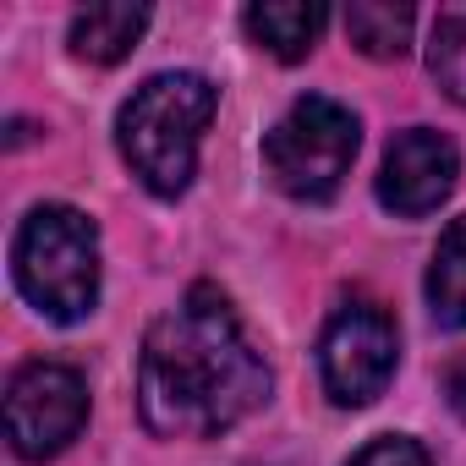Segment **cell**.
Wrapping results in <instances>:
<instances>
[{"mask_svg": "<svg viewBox=\"0 0 466 466\" xmlns=\"http://www.w3.org/2000/svg\"><path fill=\"white\" fill-rule=\"evenodd\" d=\"M269 362L214 286H192L181 308L154 319L143 335L137 411L159 439H219L269 400Z\"/></svg>", "mask_w": 466, "mask_h": 466, "instance_id": "1", "label": "cell"}, {"mask_svg": "<svg viewBox=\"0 0 466 466\" xmlns=\"http://www.w3.org/2000/svg\"><path fill=\"white\" fill-rule=\"evenodd\" d=\"M214 110H219V88L203 72H159L121 105L116 116L121 159L154 198H181L192 187L198 148Z\"/></svg>", "mask_w": 466, "mask_h": 466, "instance_id": "2", "label": "cell"}, {"mask_svg": "<svg viewBox=\"0 0 466 466\" xmlns=\"http://www.w3.org/2000/svg\"><path fill=\"white\" fill-rule=\"evenodd\" d=\"M17 291L56 324H77L99 308V230L72 203H39L12 237Z\"/></svg>", "mask_w": 466, "mask_h": 466, "instance_id": "3", "label": "cell"}, {"mask_svg": "<svg viewBox=\"0 0 466 466\" xmlns=\"http://www.w3.org/2000/svg\"><path fill=\"white\" fill-rule=\"evenodd\" d=\"M357 143H362V127L346 105L324 99V94H308L297 99L275 132L264 137V170L269 181L297 198V203H329L357 159Z\"/></svg>", "mask_w": 466, "mask_h": 466, "instance_id": "4", "label": "cell"}, {"mask_svg": "<svg viewBox=\"0 0 466 466\" xmlns=\"http://www.w3.org/2000/svg\"><path fill=\"white\" fill-rule=\"evenodd\" d=\"M400 362V335L395 319L379 302H340L319 335V373H324V395L335 406H368L384 395V384L395 379Z\"/></svg>", "mask_w": 466, "mask_h": 466, "instance_id": "5", "label": "cell"}, {"mask_svg": "<svg viewBox=\"0 0 466 466\" xmlns=\"http://www.w3.org/2000/svg\"><path fill=\"white\" fill-rule=\"evenodd\" d=\"M88 422V379L66 362H23L6 384V439L23 461L61 455Z\"/></svg>", "mask_w": 466, "mask_h": 466, "instance_id": "6", "label": "cell"}, {"mask_svg": "<svg viewBox=\"0 0 466 466\" xmlns=\"http://www.w3.org/2000/svg\"><path fill=\"white\" fill-rule=\"evenodd\" d=\"M455 176H461V154L444 132L433 127H406L390 148H384V165H379V203L400 219H422L433 214L450 192H455Z\"/></svg>", "mask_w": 466, "mask_h": 466, "instance_id": "7", "label": "cell"}, {"mask_svg": "<svg viewBox=\"0 0 466 466\" xmlns=\"http://www.w3.org/2000/svg\"><path fill=\"white\" fill-rule=\"evenodd\" d=\"M329 12L319 6V0H264V6H248L242 12V28L258 50H269L275 61H308V50L319 45Z\"/></svg>", "mask_w": 466, "mask_h": 466, "instance_id": "8", "label": "cell"}, {"mask_svg": "<svg viewBox=\"0 0 466 466\" xmlns=\"http://www.w3.org/2000/svg\"><path fill=\"white\" fill-rule=\"evenodd\" d=\"M148 28V6H88L72 17V56L88 66H116L132 56V45Z\"/></svg>", "mask_w": 466, "mask_h": 466, "instance_id": "9", "label": "cell"}, {"mask_svg": "<svg viewBox=\"0 0 466 466\" xmlns=\"http://www.w3.org/2000/svg\"><path fill=\"white\" fill-rule=\"evenodd\" d=\"M422 291H428V313L439 329H466V214L439 237Z\"/></svg>", "mask_w": 466, "mask_h": 466, "instance_id": "10", "label": "cell"}, {"mask_svg": "<svg viewBox=\"0 0 466 466\" xmlns=\"http://www.w3.org/2000/svg\"><path fill=\"white\" fill-rule=\"evenodd\" d=\"M411 28H417V12L411 6H390V0H357L346 12V34L362 56L373 61H400L411 50Z\"/></svg>", "mask_w": 466, "mask_h": 466, "instance_id": "11", "label": "cell"}, {"mask_svg": "<svg viewBox=\"0 0 466 466\" xmlns=\"http://www.w3.org/2000/svg\"><path fill=\"white\" fill-rule=\"evenodd\" d=\"M428 72L444 88V99L466 105V6H439L428 34Z\"/></svg>", "mask_w": 466, "mask_h": 466, "instance_id": "12", "label": "cell"}, {"mask_svg": "<svg viewBox=\"0 0 466 466\" xmlns=\"http://www.w3.org/2000/svg\"><path fill=\"white\" fill-rule=\"evenodd\" d=\"M351 466H433V461H428V450H422L417 439H406V433H384V439L362 444V450L351 455Z\"/></svg>", "mask_w": 466, "mask_h": 466, "instance_id": "13", "label": "cell"}, {"mask_svg": "<svg viewBox=\"0 0 466 466\" xmlns=\"http://www.w3.org/2000/svg\"><path fill=\"white\" fill-rule=\"evenodd\" d=\"M444 400H450L455 417H466V351L444 368Z\"/></svg>", "mask_w": 466, "mask_h": 466, "instance_id": "14", "label": "cell"}]
</instances>
